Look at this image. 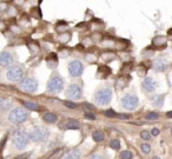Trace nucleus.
Instances as JSON below:
<instances>
[{
  "instance_id": "25",
  "label": "nucleus",
  "mask_w": 172,
  "mask_h": 159,
  "mask_svg": "<svg viewBox=\"0 0 172 159\" xmlns=\"http://www.w3.org/2000/svg\"><path fill=\"white\" fill-rule=\"evenodd\" d=\"M110 147L112 150H119L120 149V141L118 139H112L110 141Z\"/></svg>"
},
{
  "instance_id": "33",
  "label": "nucleus",
  "mask_w": 172,
  "mask_h": 159,
  "mask_svg": "<svg viewBox=\"0 0 172 159\" xmlns=\"http://www.w3.org/2000/svg\"><path fill=\"white\" fill-rule=\"evenodd\" d=\"M138 74H139L140 77H145V74H146V68L144 67L143 65H140V66L138 67Z\"/></svg>"
},
{
  "instance_id": "12",
  "label": "nucleus",
  "mask_w": 172,
  "mask_h": 159,
  "mask_svg": "<svg viewBox=\"0 0 172 159\" xmlns=\"http://www.w3.org/2000/svg\"><path fill=\"white\" fill-rule=\"evenodd\" d=\"M13 54L11 52H7V51H3L0 52V66L3 67H6V66H10L11 64L13 63Z\"/></svg>"
},
{
  "instance_id": "41",
  "label": "nucleus",
  "mask_w": 172,
  "mask_h": 159,
  "mask_svg": "<svg viewBox=\"0 0 172 159\" xmlns=\"http://www.w3.org/2000/svg\"><path fill=\"white\" fill-rule=\"evenodd\" d=\"M84 106H85L86 109H89V110H93L94 109V106L91 105V104H84Z\"/></svg>"
},
{
  "instance_id": "3",
  "label": "nucleus",
  "mask_w": 172,
  "mask_h": 159,
  "mask_svg": "<svg viewBox=\"0 0 172 159\" xmlns=\"http://www.w3.org/2000/svg\"><path fill=\"white\" fill-rule=\"evenodd\" d=\"M24 68L19 65L10 66L6 71V79L11 82H20L24 79Z\"/></svg>"
},
{
  "instance_id": "47",
  "label": "nucleus",
  "mask_w": 172,
  "mask_h": 159,
  "mask_svg": "<svg viewBox=\"0 0 172 159\" xmlns=\"http://www.w3.org/2000/svg\"><path fill=\"white\" fill-rule=\"evenodd\" d=\"M77 48H78V50H80V51H81V50H84V46H81V45H78V46H77Z\"/></svg>"
},
{
  "instance_id": "48",
  "label": "nucleus",
  "mask_w": 172,
  "mask_h": 159,
  "mask_svg": "<svg viewBox=\"0 0 172 159\" xmlns=\"http://www.w3.org/2000/svg\"><path fill=\"white\" fill-rule=\"evenodd\" d=\"M171 135H172V129H171Z\"/></svg>"
},
{
  "instance_id": "45",
  "label": "nucleus",
  "mask_w": 172,
  "mask_h": 159,
  "mask_svg": "<svg viewBox=\"0 0 172 159\" xmlns=\"http://www.w3.org/2000/svg\"><path fill=\"white\" fill-rule=\"evenodd\" d=\"M166 117L167 118H172V111H169L166 113Z\"/></svg>"
},
{
  "instance_id": "21",
  "label": "nucleus",
  "mask_w": 172,
  "mask_h": 159,
  "mask_svg": "<svg viewBox=\"0 0 172 159\" xmlns=\"http://www.w3.org/2000/svg\"><path fill=\"white\" fill-rule=\"evenodd\" d=\"M80 151L78 149H72L67 151L66 153L64 154V158H67V159H78L80 158Z\"/></svg>"
},
{
  "instance_id": "15",
  "label": "nucleus",
  "mask_w": 172,
  "mask_h": 159,
  "mask_svg": "<svg viewBox=\"0 0 172 159\" xmlns=\"http://www.w3.org/2000/svg\"><path fill=\"white\" fill-rule=\"evenodd\" d=\"M166 40L167 39L163 35H158L156 38H153L152 40V45L158 50H162V48L166 47Z\"/></svg>"
},
{
  "instance_id": "17",
  "label": "nucleus",
  "mask_w": 172,
  "mask_h": 159,
  "mask_svg": "<svg viewBox=\"0 0 172 159\" xmlns=\"http://www.w3.org/2000/svg\"><path fill=\"white\" fill-rule=\"evenodd\" d=\"M111 73H112V71H111V68L108 67V66H106V65H100L98 67V71H97V77L105 79V78H107Z\"/></svg>"
},
{
  "instance_id": "29",
  "label": "nucleus",
  "mask_w": 172,
  "mask_h": 159,
  "mask_svg": "<svg viewBox=\"0 0 172 159\" xmlns=\"http://www.w3.org/2000/svg\"><path fill=\"white\" fill-rule=\"evenodd\" d=\"M140 149H142L143 153L145 154H149L150 152H151V146L149 144H146V143H144V144H142V146H140Z\"/></svg>"
},
{
  "instance_id": "38",
  "label": "nucleus",
  "mask_w": 172,
  "mask_h": 159,
  "mask_svg": "<svg viewBox=\"0 0 172 159\" xmlns=\"http://www.w3.org/2000/svg\"><path fill=\"white\" fill-rule=\"evenodd\" d=\"M119 118V119H128V118H130V116H128V114H122V113H120V114H118V116H117Z\"/></svg>"
},
{
  "instance_id": "40",
  "label": "nucleus",
  "mask_w": 172,
  "mask_h": 159,
  "mask_svg": "<svg viewBox=\"0 0 172 159\" xmlns=\"http://www.w3.org/2000/svg\"><path fill=\"white\" fill-rule=\"evenodd\" d=\"M4 29H6V24L0 20V31H4Z\"/></svg>"
},
{
  "instance_id": "42",
  "label": "nucleus",
  "mask_w": 172,
  "mask_h": 159,
  "mask_svg": "<svg viewBox=\"0 0 172 159\" xmlns=\"http://www.w3.org/2000/svg\"><path fill=\"white\" fill-rule=\"evenodd\" d=\"M6 4H1V5H0V11H5V8H6Z\"/></svg>"
},
{
  "instance_id": "8",
  "label": "nucleus",
  "mask_w": 172,
  "mask_h": 159,
  "mask_svg": "<svg viewBox=\"0 0 172 159\" xmlns=\"http://www.w3.org/2000/svg\"><path fill=\"white\" fill-rule=\"evenodd\" d=\"M30 135H27L26 132H23V133H19L17 135H13V139H12V144L14 146L15 149L18 150H24L27 145L30 144Z\"/></svg>"
},
{
  "instance_id": "43",
  "label": "nucleus",
  "mask_w": 172,
  "mask_h": 159,
  "mask_svg": "<svg viewBox=\"0 0 172 159\" xmlns=\"http://www.w3.org/2000/svg\"><path fill=\"white\" fill-rule=\"evenodd\" d=\"M167 37H169V38H172V29H169V32H167Z\"/></svg>"
},
{
  "instance_id": "23",
  "label": "nucleus",
  "mask_w": 172,
  "mask_h": 159,
  "mask_svg": "<svg viewBox=\"0 0 172 159\" xmlns=\"http://www.w3.org/2000/svg\"><path fill=\"white\" fill-rule=\"evenodd\" d=\"M92 139L96 141V143H102L104 139H105V133L103 131H94L92 133Z\"/></svg>"
},
{
  "instance_id": "14",
  "label": "nucleus",
  "mask_w": 172,
  "mask_h": 159,
  "mask_svg": "<svg viewBox=\"0 0 172 159\" xmlns=\"http://www.w3.org/2000/svg\"><path fill=\"white\" fill-rule=\"evenodd\" d=\"M169 68V63L164 58H158L153 61V70L157 72H165Z\"/></svg>"
},
{
  "instance_id": "5",
  "label": "nucleus",
  "mask_w": 172,
  "mask_h": 159,
  "mask_svg": "<svg viewBox=\"0 0 172 159\" xmlns=\"http://www.w3.org/2000/svg\"><path fill=\"white\" fill-rule=\"evenodd\" d=\"M29 135H30L31 141H33V143H43V141H45L49 138L50 132L44 126H35V127H33V130L29 133Z\"/></svg>"
},
{
  "instance_id": "26",
  "label": "nucleus",
  "mask_w": 172,
  "mask_h": 159,
  "mask_svg": "<svg viewBox=\"0 0 172 159\" xmlns=\"http://www.w3.org/2000/svg\"><path fill=\"white\" fill-rule=\"evenodd\" d=\"M119 157L123 159H131L133 157V154L131 151H128V150H126V151H123V152H120V154H119Z\"/></svg>"
},
{
  "instance_id": "30",
  "label": "nucleus",
  "mask_w": 172,
  "mask_h": 159,
  "mask_svg": "<svg viewBox=\"0 0 172 159\" xmlns=\"http://www.w3.org/2000/svg\"><path fill=\"white\" fill-rule=\"evenodd\" d=\"M103 58L105 59L106 61H108V60H113V59L116 58V56H114L112 52H106L103 54Z\"/></svg>"
},
{
  "instance_id": "24",
  "label": "nucleus",
  "mask_w": 172,
  "mask_h": 159,
  "mask_svg": "<svg viewBox=\"0 0 172 159\" xmlns=\"http://www.w3.org/2000/svg\"><path fill=\"white\" fill-rule=\"evenodd\" d=\"M151 103L156 107H162L164 103V96H154L151 98Z\"/></svg>"
},
{
  "instance_id": "16",
  "label": "nucleus",
  "mask_w": 172,
  "mask_h": 159,
  "mask_svg": "<svg viewBox=\"0 0 172 159\" xmlns=\"http://www.w3.org/2000/svg\"><path fill=\"white\" fill-rule=\"evenodd\" d=\"M46 65L49 68H55L58 65V56L55 53H50L46 57Z\"/></svg>"
},
{
  "instance_id": "27",
  "label": "nucleus",
  "mask_w": 172,
  "mask_h": 159,
  "mask_svg": "<svg viewBox=\"0 0 172 159\" xmlns=\"http://www.w3.org/2000/svg\"><path fill=\"white\" fill-rule=\"evenodd\" d=\"M145 118L148 120H157L158 118H159V114H158L157 112H149L148 114L145 116Z\"/></svg>"
},
{
  "instance_id": "22",
  "label": "nucleus",
  "mask_w": 172,
  "mask_h": 159,
  "mask_svg": "<svg viewBox=\"0 0 172 159\" xmlns=\"http://www.w3.org/2000/svg\"><path fill=\"white\" fill-rule=\"evenodd\" d=\"M128 82H130V77H128V76L120 77L118 80H117V82H116V86H117L118 90H122V88H124V87L128 86Z\"/></svg>"
},
{
  "instance_id": "20",
  "label": "nucleus",
  "mask_w": 172,
  "mask_h": 159,
  "mask_svg": "<svg viewBox=\"0 0 172 159\" xmlns=\"http://www.w3.org/2000/svg\"><path fill=\"white\" fill-rule=\"evenodd\" d=\"M43 120L46 123V124H54L55 121L58 120V117L54 113H51V112H46L44 116H43Z\"/></svg>"
},
{
  "instance_id": "31",
  "label": "nucleus",
  "mask_w": 172,
  "mask_h": 159,
  "mask_svg": "<svg viewBox=\"0 0 172 159\" xmlns=\"http://www.w3.org/2000/svg\"><path fill=\"white\" fill-rule=\"evenodd\" d=\"M140 138L144 140H150L151 139V133L148 132V131H142L140 132Z\"/></svg>"
},
{
  "instance_id": "6",
  "label": "nucleus",
  "mask_w": 172,
  "mask_h": 159,
  "mask_svg": "<svg viewBox=\"0 0 172 159\" xmlns=\"http://www.w3.org/2000/svg\"><path fill=\"white\" fill-rule=\"evenodd\" d=\"M38 82L37 79L33 77H27L24 78L21 82H20L19 88L24 92H29V93H33L38 90Z\"/></svg>"
},
{
  "instance_id": "37",
  "label": "nucleus",
  "mask_w": 172,
  "mask_h": 159,
  "mask_svg": "<svg viewBox=\"0 0 172 159\" xmlns=\"http://www.w3.org/2000/svg\"><path fill=\"white\" fill-rule=\"evenodd\" d=\"M70 38H71V35H70L69 33H67V34H63V35H60V37H59L60 40H61V41H65V43H66V41H69Z\"/></svg>"
},
{
  "instance_id": "19",
  "label": "nucleus",
  "mask_w": 172,
  "mask_h": 159,
  "mask_svg": "<svg viewBox=\"0 0 172 159\" xmlns=\"http://www.w3.org/2000/svg\"><path fill=\"white\" fill-rule=\"evenodd\" d=\"M12 106V99L11 98H0V111H7Z\"/></svg>"
},
{
  "instance_id": "1",
  "label": "nucleus",
  "mask_w": 172,
  "mask_h": 159,
  "mask_svg": "<svg viewBox=\"0 0 172 159\" xmlns=\"http://www.w3.org/2000/svg\"><path fill=\"white\" fill-rule=\"evenodd\" d=\"M65 85V82L63 77L59 76V74H52L51 78L49 79V82H47V91L50 93H59V92L63 91Z\"/></svg>"
},
{
  "instance_id": "35",
  "label": "nucleus",
  "mask_w": 172,
  "mask_h": 159,
  "mask_svg": "<svg viewBox=\"0 0 172 159\" xmlns=\"http://www.w3.org/2000/svg\"><path fill=\"white\" fill-rule=\"evenodd\" d=\"M86 60H87L89 63H94V61L97 60V58H96L94 54H87V56H86Z\"/></svg>"
},
{
  "instance_id": "36",
  "label": "nucleus",
  "mask_w": 172,
  "mask_h": 159,
  "mask_svg": "<svg viewBox=\"0 0 172 159\" xmlns=\"http://www.w3.org/2000/svg\"><path fill=\"white\" fill-rule=\"evenodd\" d=\"M23 132H25L24 129H21V127H17V129H14V130L12 131V135H19V133H23Z\"/></svg>"
},
{
  "instance_id": "28",
  "label": "nucleus",
  "mask_w": 172,
  "mask_h": 159,
  "mask_svg": "<svg viewBox=\"0 0 172 159\" xmlns=\"http://www.w3.org/2000/svg\"><path fill=\"white\" fill-rule=\"evenodd\" d=\"M104 114H105V117H107V118H116V117L118 116V114L116 113V111H113L112 109L106 110V111L104 112Z\"/></svg>"
},
{
  "instance_id": "9",
  "label": "nucleus",
  "mask_w": 172,
  "mask_h": 159,
  "mask_svg": "<svg viewBox=\"0 0 172 159\" xmlns=\"http://www.w3.org/2000/svg\"><path fill=\"white\" fill-rule=\"evenodd\" d=\"M66 96L71 100H79L83 96V90L78 84H71L66 90Z\"/></svg>"
},
{
  "instance_id": "13",
  "label": "nucleus",
  "mask_w": 172,
  "mask_h": 159,
  "mask_svg": "<svg viewBox=\"0 0 172 159\" xmlns=\"http://www.w3.org/2000/svg\"><path fill=\"white\" fill-rule=\"evenodd\" d=\"M59 126L64 130H78L80 129V123L76 119H66L61 121Z\"/></svg>"
},
{
  "instance_id": "34",
  "label": "nucleus",
  "mask_w": 172,
  "mask_h": 159,
  "mask_svg": "<svg viewBox=\"0 0 172 159\" xmlns=\"http://www.w3.org/2000/svg\"><path fill=\"white\" fill-rule=\"evenodd\" d=\"M85 118L89 119V120H96V116H94V113H92V112H86V113H85Z\"/></svg>"
},
{
  "instance_id": "46",
  "label": "nucleus",
  "mask_w": 172,
  "mask_h": 159,
  "mask_svg": "<svg viewBox=\"0 0 172 159\" xmlns=\"http://www.w3.org/2000/svg\"><path fill=\"white\" fill-rule=\"evenodd\" d=\"M15 3H17V4H19V5H21V4L24 3V0H15Z\"/></svg>"
},
{
  "instance_id": "39",
  "label": "nucleus",
  "mask_w": 172,
  "mask_h": 159,
  "mask_svg": "<svg viewBox=\"0 0 172 159\" xmlns=\"http://www.w3.org/2000/svg\"><path fill=\"white\" fill-rule=\"evenodd\" d=\"M151 135H154V137L158 135H159V130H158V129H152V131H151Z\"/></svg>"
},
{
  "instance_id": "10",
  "label": "nucleus",
  "mask_w": 172,
  "mask_h": 159,
  "mask_svg": "<svg viewBox=\"0 0 172 159\" xmlns=\"http://www.w3.org/2000/svg\"><path fill=\"white\" fill-rule=\"evenodd\" d=\"M84 72V65L79 60H72L69 64V73L71 77L78 78L80 77Z\"/></svg>"
},
{
  "instance_id": "44",
  "label": "nucleus",
  "mask_w": 172,
  "mask_h": 159,
  "mask_svg": "<svg viewBox=\"0 0 172 159\" xmlns=\"http://www.w3.org/2000/svg\"><path fill=\"white\" fill-rule=\"evenodd\" d=\"M104 156H97V154H93V156H91V158H103Z\"/></svg>"
},
{
  "instance_id": "32",
  "label": "nucleus",
  "mask_w": 172,
  "mask_h": 159,
  "mask_svg": "<svg viewBox=\"0 0 172 159\" xmlns=\"http://www.w3.org/2000/svg\"><path fill=\"white\" fill-rule=\"evenodd\" d=\"M64 105L66 106V107H69V109H77V104L73 101L71 100H65L64 101Z\"/></svg>"
},
{
  "instance_id": "18",
  "label": "nucleus",
  "mask_w": 172,
  "mask_h": 159,
  "mask_svg": "<svg viewBox=\"0 0 172 159\" xmlns=\"http://www.w3.org/2000/svg\"><path fill=\"white\" fill-rule=\"evenodd\" d=\"M21 104L27 109V110H31V111H40L41 107H40L39 104L37 103H33V101L30 100H21Z\"/></svg>"
},
{
  "instance_id": "2",
  "label": "nucleus",
  "mask_w": 172,
  "mask_h": 159,
  "mask_svg": "<svg viewBox=\"0 0 172 159\" xmlns=\"http://www.w3.org/2000/svg\"><path fill=\"white\" fill-rule=\"evenodd\" d=\"M30 113L23 107H14L8 114V120L13 124H21L29 119Z\"/></svg>"
},
{
  "instance_id": "7",
  "label": "nucleus",
  "mask_w": 172,
  "mask_h": 159,
  "mask_svg": "<svg viewBox=\"0 0 172 159\" xmlns=\"http://www.w3.org/2000/svg\"><path fill=\"white\" fill-rule=\"evenodd\" d=\"M120 104L125 110L128 111H133L136 110L139 105V100H138V97L134 94H125L120 100Z\"/></svg>"
},
{
  "instance_id": "11",
  "label": "nucleus",
  "mask_w": 172,
  "mask_h": 159,
  "mask_svg": "<svg viewBox=\"0 0 172 159\" xmlns=\"http://www.w3.org/2000/svg\"><path fill=\"white\" fill-rule=\"evenodd\" d=\"M142 87H143V90H144L145 92L151 93V92H153L156 88H157V82H156L153 78L148 77V78H145V79L143 80Z\"/></svg>"
},
{
  "instance_id": "4",
  "label": "nucleus",
  "mask_w": 172,
  "mask_h": 159,
  "mask_svg": "<svg viewBox=\"0 0 172 159\" xmlns=\"http://www.w3.org/2000/svg\"><path fill=\"white\" fill-rule=\"evenodd\" d=\"M112 99V91L108 87L100 88L94 93V103L97 105H108Z\"/></svg>"
}]
</instances>
